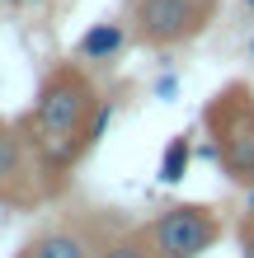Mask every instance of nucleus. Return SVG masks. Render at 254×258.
<instances>
[{
    "mask_svg": "<svg viewBox=\"0 0 254 258\" xmlns=\"http://www.w3.org/2000/svg\"><path fill=\"white\" fill-rule=\"evenodd\" d=\"M109 117H113V103L99 94V85L85 71V61H62L42 75L33 108L19 122L28 146H33L42 192L66 188L71 169L94 150V141L109 127Z\"/></svg>",
    "mask_w": 254,
    "mask_h": 258,
    "instance_id": "obj_1",
    "label": "nucleus"
},
{
    "mask_svg": "<svg viewBox=\"0 0 254 258\" xmlns=\"http://www.w3.org/2000/svg\"><path fill=\"white\" fill-rule=\"evenodd\" d=\"M207 146L202 155L221 164L235 188H254V89L245 80L221 85L202 108Z\"/></svg>",
    "mask_w": 254,
    "mask_h": 258,
    "instance_id": "obj_2",
    "label": "nucleus"
},
{
    "mask_svg": "<svg viewBox=\"0 0 254 258\" xmlns=\"http://www.w3.org/2000/svg\"><path fill=\"white\" fill-rule=\"evenodd\" d=\"M221 239V221L202 202H174L146 225V244L160 258H202Z\"/></svg>",
    "mask_w": 254,
    "mask_h": 258,
    "instance_id": "obj_3",
    "label": "nucleus"
},
{
    "mask_svg": "<svg viewBox=\"0 0 254 258\" xmlns=\"http://www.w3.org/2000/svg\"><path fill=\"white\" fill-rule=\"evenodd\" d=\"M212 0H132V38L146 47H179L212 24Z\"/></svg>",
    "mask_w": 254,
    "mask_h": 258,
    "instance_id": "obj_4",
    "label": "nucleus"
},
{
    "mask_svg": "<svg viewBox=\"0 0 254 258\" xmlns=\"http://www.w3.org/2000/svg\"><path fill=\"white\" fill-rule=\"evenodd\" d=\"M33 197H42L33 146L19 122L0 117V207H28Z\"/></svg>",
    "mask_w": 254,
    "mask_h": 258,
    "instance_id": "obj_5",
    "label": "nucleus"
},
{
    "mask_svg": "<svg viewBox=\"0 0 254 258\" xmlns=\"http://www.w3.org/2000/svg\"><path fill=\"white\" fill-rule=\"evenodd\" d=\"M19 258H94V244L80 225H47L24 244Z\"/></svg>",
    "mask_w": 254,
    "mask_h": 258,
    "instance_id": "obj_6",
    "label": "nucleus"
},
{
    "mask_svg": "<svg viewBox=\"0 0 254 258\" xmlns=\"http://www.w3.org/2000/svg\"><path fill=\"white\" fill-rule=\"evenodd\" d=\"M123 47H127V28L104 19V24H89L85 33H80V42H76V61L99 66V61H113Z\"/></svg>",
    "mask_w": 254,
    "mask_h": 258,
    "instance_id": "obj_7",
    "label": "nucleus"
},
{
    "mask_svg": "<svg viewBox=\"0 0 254 258\" xmlns=\"http://www.w3.org/2000/svg\"><path fill=\"white\" fill-rule=\"evenodd\" d=\"M151 244H146V230H127V235H109L94 244V258H146Z\"/></svg>",
    "mask_w": 254,
    "mask_h": 258,
    "instance_id": "obj_8",
    "label": "nucleus"
},
{
    "mask_svg": "<svg viewBox=\"0 0 254 258\" xmlns=\"http://www.w3.org/2000/svg\"><path fill=\"white\" fill-rule=\"evenodd\" d=\"M188 160H193V141L188 136H170L165 155H160V183H179L188 174Z\"/></svg>",
    "mask_w": 254,
    "mask_h": 258,
    "instance_id": "obj_9",
    "label": "nucleus"
},
{
    "mask_svg": "<svg viewBox=\"0 0 254 258\" xmlns=\"http://www.w3.org/2000/svg\"><path fill=\"white\" fill-rule=\"evenodd\" d=\"M240 258H254V216L240 225Z\"/></svg>",
    "mask_w": 254,
    "mask_h": 258,
    "instance_id": "obj_10",
    "label": "nucleus"
},
{
    "mask_svg": "<svg viewBox=\"0 0 254 258\" xmlns=\"http://www.w3.org/2000/svg\"><path fill=\"white\" fill-rule=\"evenodd\" d=\"M5 5H14V10H33V5H47V0H5Z\"/></svg>",
    "mask_w": 254,
    "mask_h": 258,
    "instance_id": "obj_11",
    "label": "nucleus"
},
{
    "mask_svg": "<svg viewBox=\"0 0 254 258\" xmlns=\"http://www.w3.org/2000/svg\"><path fill=\"white\" fill-rule=\"evenodd\" d=\"M245 211L254 216V188H245Z\"/></svg>",
    "mask_w": 254,
    "mask_h": 258,
    "instance_id": "obj_12",
    "label": "nucleus"
},
{
    "mask_svg": "<svg viewBox=\"0 0 254 258\" xmlns=\"http://www.w3.org/2000/svg\"><path fill=\"white\" fill-rule=\"evenodd\" d=\"M146 258H160V253H156V249H151V253H146Z\"/></svg>",
    "mask_w": 254,
    "mask_h": 258,
    "instance_id": "obj_13",
    "label": "nucleus"
},
{
    "mask_svg": "<svg viewBox=\"0 0 254 258\" xmlns=\"http://www.w3.org/2000/svg\"><path fill=\"white\" fill-rule=\"evenodd\" d=\"M245 5H249V10H254V0H245Z\"/></svg>",
    "mask_w": 254,
    "mask_h": 258,
    "instance_id": "obj_14",
    "label": "nucleus"
},
{
    "mask_svg": "<svg viewBox=\"0 0 254 258\" xmlns=\"http://www.w3.org/2000/svg\"><path fill=\"white\" fill-rule=\"evenodd\" d=\"M249 52H254V38H249Z\"/></svg>",
    "mask_w": 254,
    "mask_h": 258,
    "instance_id": "obj_15",
    "label": "nucleus"
}]
</instances>
